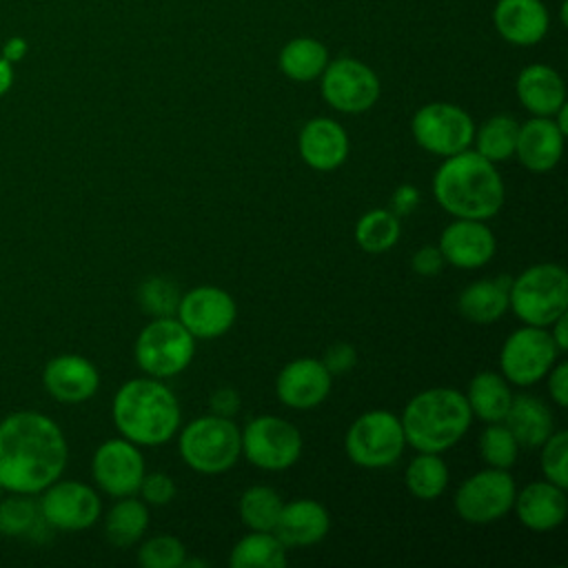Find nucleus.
Wrapping results in <instances>:
<instances>
[{"mask_svg":"<svg viewBox=\"0 0 568 568\" xmlns=\"http://www.w3.org/2000/svg\"><path fill=\"white\" fill-rule=\"evenodd\" d=\"M69 446L62 428L36 410H16L0 422V488L38 495L62 477Z\"/></svg>","mask_w":568,"mask_h":568,"instance_id":"nucleus-1","label":"nucleus"},{"mask_svg":"<svg viewBox=\"0 0 568 568\" xmlns=\"http://www.w3.org/2000/svg\"><path fill=\"white\" fill-rule=\"evenodd\" d=\"M433 195L453 217L490 220L506 200V186L497 166L475 149L444 158L433 175Z\"/></svg>","mask_w":568,"mask_h":568,"instance_id":"nucleus-2","label":"nucleus"},{"mask_svg":"<svg viewBox=\"0 0 568 568\" xmlns=\"http://www.w3.org/2000/svg\"><path fill=\"white\" fill-rule=\"evenodd\" d=\"M111 417L120 437L138 446H162L175 437L182 413L173 390L158 377L124 382L111 404Z\"/></svg>","mask_w":568,"mask_h":568,"instance_id":"nucleus-3","label":"nucleus"},{"mask_svg":"<svg viewBox=\"0 0 568 568\" xmlns=\"http://www.w3.org/2000/svg\"><path fill=\"white\" fill-rule=\"evenodd\" d=\"M399 422L406 446L417 453H444L468 433L473 413L462 390L435 386L413 395Z\"/></svg>","mask_w":568,"mask_h":568,"instance_id":"nucleus-4","label":"nucleus"},{"mask_svg":"<svg viewBox=\"0 0 568 568\" xmlns=\"http://www.w3.org/2000/svg\"><path fill=\"white\" fill-rule=\"evenodd\" d=\"M508 308L528 326L548 328L568 313V273L561 264L539 262L510 280Z\"/></svg>","mask_w":568,"mask_h":568,"instance_id":"nucleus-5","label":"nucleus"},{"mask_svg":"<svg viewBox=\"0 0 568 568\" xmlns=\"http://www.w3.org/2000/svg\"><path fill=\"white\" fill-rule=\"evenodd\" d=\"M178 450L182 462L195 473H226L242 455L240 428L231 417L202 415L180 430Z\"/></svg>","mask_w":568,"mask_h":568,"instance_id":"nucleus-6","label":"nucleus"},{"mask_svg":"<svg viewBox=\"0 0 568 568\" xmlns=\"http://www.w3.org/2000/svg\"><path fill=\"white\" fill-rule=\"evenodd\" d=\"M195 355V337L175 315L153 317L135 337L133 357L142 373L158 379L180 375Z\"/></svg>","mask_w":568,"mask_h":568,"instance_id":"nucleus-7","label":"nucleus"},{"mask_svg":"<svg viewBox=\"0 0 568 568\" xmlns=\"http://www.w3.org/2000/svg\"><path fill=\"white\" fill-rule=\"evenodd\" d=\"M406 448L404 428L397 415L384 408L362 413L346 430L344 450L355 466L379 470L393 466Z\"/></svg>","mask_w":568,"mask_h":568,"instance_id":"nucleus-8","label":"nucleus"},{"mask_svg":"<svg viewBox=\"0 0 568 568\" xmlns=\"http://www.w3.org/2000/svg\"><path fill=\"white\" fill-rule=\"evenodd\" d=\"M242 455L262 470H286L302 455V433L277 415H260L240 430Z\"/></svg>","mask_w":568,"mask_h":568,"instance_id":"nucleus-9","label":"nucleus"},{"mask_svg":"<svg viewBox=\"0 0 568 568\" xmlns=\"http://www.w3.org/2000/svg\"><path fill=\"white\" fill-rule=\"evenodd\" d=\"M410 133L424 151L448 158L470 149L475 122L468 111L453 102H428L413 113Z\"/></svg>","mask_w":568,"mask_h":568,"instance_id":"nucleus-10","label":"nucleus"},{"mask_svg":"<svg viewBox=\"0 0 568 568\" xmlns=\"http://www.w3.org/2000/svg\"><path fill=\"white\" fill-rule=\"evenodd\" d=\"M515 479L504 468H481L455 490V513L468 524H493L506 517L515 504Z\"/></svg>","mask_w":568,"mask_h":568,"instance_id":"nucleus-11","label":"nucleus"},{"mask_svg":"<svg viewBox=\"0 0 568 568\" xmlns=\"http://www.w3.org/2000/svg\"><path fill=\"white\" fill-rule=\"evenodd\" d=\"M559 355L548 328L524 324L504 339L499 351V373L508 384L521 388L532 386L546 377Z\"/></svg>","mask_w":568,"mask_h":568,"instance_id":"nucleus-12","label":"nucleus"},{"mask_svg":"<svg viewBox=\"0 0 568 568\" xmlns=\"http://www.w3.org/2000/svg\"><path fill=\"white\" fill-rule=\"evenodd\" d=\"M320 91L331 109L355 115L373 109L382 84L366 62L342 55L337 60H328L320 75Z\"/></svg>","mask_w":568,"mask_h":568,"instance_id":"nucleus-13","label":"nucleus"},{"mask_svg":"<svg viewBox=\"0 0 568 568\" xmlns=\"http://www.w3.org/2000/svg\"><path fill=\"white\" fill-rule=\"evenodd\" d=\"M38 506L47 526L55 530H84L93 526L102 513L98 493L75 479H55L49 484Z\"/></svg>","mask_w":568,"mask_h":568,"instance_id":"nucleus-14","label":"nucleus"},{"mask_svg":"<svg viewBox=\"0 0 568 568\" xmlns=\"http://www.w3.org/2000/svg\"><path fill=\"white\" fill-rule=\"evenodd\" d=\"M175 317L195 339H215L231 331L237 317V306L229 291L202 284L180 297Z\"/></svg>","mask_w":568,"mask_h":568,"instance_id":"nucleus-15","label":"nucleus"},{"mask_svg":"<svg viewBox=\"0 0 568 568\" xmlns=\"http://www.w3.org/2000/svg\"><path fill=\"white\" fill-rule=\"evenodd\" d=\"M144 457L138 444L113 437L102 442L91 459V475L98 488L111 497L135 495L144 477Z\"/></svg>","mask_w":568,"mask_h":568,"instance_id":"nucleus-16","label":"nucleus"},{"mask_svg":"<svg viewBox=\"0 0 568 568\" xmlns=\"http://www.w3.org/2000/svg\"><path fill=\"white\" fill-rule=\"evenodd\" d=\"M333 386V375L315 357H300L288 362L275 379L277 399L295 410H311L320 406Z\"/></svg>","mask_w":568,"mask_h":568,"instance_id":"nucleus-17","label":"nucleus"},{"mask_svg":"<svg viewBox=\"0 0 568 568\" xmlns=\"http://www.w3.org/2000/svg\"><path fill=\"white\" fill-rule=\"evenodd\" d=\"M439 251L446 264L457 268H479L495 257L497 240L484 220L455 217L439 235Z\"/></svg>","mask_w":568,"mask_h":568,"instance_id":"nucleus-18","label":"nucleus"},{"mask_svg":"<svg viewBox=\"0 0 568 568\" xmlns=\"http://www.w3.org/2000/svg\"><path fill=\"white\" fill-rule=\"evenodd\" d=\"M42 384L53 399L62 404H80L98 393L100 373L87 357L62 353L47 362L42 371Z\"/></svg>","mask_w":568,"mask_h":568,"instance_id":"nucleus-19","label":"nucleus"},{"mask_svg":"<svg viewBox=\"0 0 568 568\" xmlns=\"http://www.w3.org/2000/svg\"><path fill=\"white\" fill-rule=\"evenodd\" d=\"M297 151L306 166L315 171H335L348 158V133L333 118H311L297 135Z\"/></svg>","mask_w":568,"mask_h":568,"instance_id":"nucleus-20","label":"nucleus"},{"mask_svg":"<svg viewBox=\"0 0 568 568\" xmlns=\"http://www.w3.org/2000/svg\"><path fill=\"white\" fill-rule=\"evenodd\" d=\"M493 27L508 44L532 47L546 38L550 16L541 0H497Z\"/></svg>","mask_w":568,"mask_h":568,"instance_id":"nucleus-21","label":"nucleus"},{"mask_svg":"<svg viewBox=\"0 0 568 568\" xmlns=\"http://www.w3.org/2000/svg\"><path fill=\"white\" fill-rule=\"evenodd\" d=\"M513 508L524 528L532 532H548L566 519V513H568L566 488L548 479L530 481L515 495Z\"/></svg>","mask_w":568,"mask_h":568,"instance_id":"nucleus-22","label":"nucleus"},{"mask_svg":"<svg viewBox=\"0 0 568 568\" xmlns=\"http://www.w3.org/2000/svg\"><path fill=\"white\" fill-rule=\"evenodd\" d=\"M564 133L552 118L532 115L519 124L515 155L519 164L532 173L555 169L564 155Z\"/></svg>","mask_w":568,"mask_h":568,"instance_id":"nucleus-23","label":"nucleus"},{"mask_svg":"<svg viewBox=\"0 0 568 568\" xmlns=\"http://www.w3.org/2000/svg\"><path fill=\"white\" fill-rule=\"evenodd\" d=\"M328 510L320 501L302 497L282 506L273 532L286 548H300L322 541L328 535Z\"/></svg>","mask_w":568,"mask_h":568,"instance_id":"nucleus-24","label":"nucleus"},{"mask_svg":"<svg viewBox=\"0 0 568 568\" xmlns=\"http://www.w3.org/2000/svg\"><path fill=\"white\" fill-rule=\"evenodd\" d=\"M515 93L519 104L530 115L550 118L559 106L566 104L564 78L548 64L532 62L524 67L515 80Z\"/></svg>","mask_w":568,"mask_h":568,"instance_id":"nucleus-25","label":"nucleus"},{"mask_svg":"<svg viewBox=\"0 0 568 568\" xmlns=\"http://www.w3.org/2000/svg\"><path fill=\"white\" fill-rule=\"evenodd\" d=\"M504 424L524 448H539L555 430V417L548 404L528 393L513 395Z\"/></svg>","mask_w":568,"mask_h":568,"instance_id":"nucleus-26","label":"nucleus"},{"mask_svg":"<svg viewBox=\"0 0 568 568\" xmlns=\"http://www.w3.org/2000/svg\"><path fill=\"white\" fill-rule=\"evenodd\" d=\"M508 275L470 282L457 297V311L470 324H493L508 311Z\"/></svg>","mask_w":568,"mask_h":568,"instance_id":"nucleus-27","label":"nucleus"},{"mask_svg":"<svg viewBox=\"0 0 568 568\" xmlns=\"http://www.w3.org/2000/svg\"><path fill=\"white\" fill-rule=\"evenodd\" d=\"M464 397L468 402L473 417L490 424V422H504L513 399V390L501 373L479 371L468 382Z\"/></svg>","mask_w":568,"mask_h":568,"instance_id":"nucleus-28","label":"nucleus"},{"mask_svg":"<svg viewBox=\"0 0 568 568\" xmlns=\"http://www.w3.org/2000/svg\"><path fill=\"white\" fill-rule=\"evenodd\" d=\"M328 49L317 38L300 36L288 40L277 55L280 71L293 82H313L328 64Z\"/></svg>","mask_w":568,"mask_h":568,"instance_id":"nucleus-29","label":"nucleus"},{"mask_svg":"<svg viewBox=\"0 0 568 568\" xmlns=\"http://www.w3.org/2000/svg\"><path fill=\"white\" fill-rule=\"evenodd\" d=\"M286 561V546L273 530H253L244 535L229 555L231 568H282Z\"/></svg>","mask_w":568,"mask_h":568,"instance_id":"nucleus-30","label":"nucleus"},{"mask_svg":"<svg viewBox=\"0 0 568 568\" xmlns=\"http://www.w3.org/2000/svg\"><path fill=\"white\" fill-rule=\"evenodd\" d=\"M149 526V508L142 499L118 497L104 517V535L113 546H133Z\"/></svg>","mask_w":568,"mask_h":568,"instance_id":"nucleus-31","label":"nucleus"},{"mask_svg":"<svg viewBox=\"0 0 568 568\" xmlns=\"http://www.w3.org/2000/svg\"><path fill=\"white\" fill-rule=\"evenodd\" d=\"M517 131H519V122L513 115L508 113L490 115L479 124V129H475V135H473L475 151L481 158L490 160L493 164L506 162L515 155Z\"/></svg>","mask_w":568,"mask_h":568,"instance_id":"nucleus-32","label":"nucleus"},{"mask_svg":"<svg viewBox=\"0 0 568 568\" xmlns=\"http://www.w3.org/2000/svg\"><path fill=\"white\" fill-rule=\"evenodd\" d=\"M404 481L413 497L433 501L448 486V466L439 453H417L406 466Z\"/></svg>","mask_w":568,"mask_h":568,"instance_id":"nucleus-33","label":"nucleus"},{"mask_svg":"<svg viewBox=\"0 0 568 568\" xmlns=\"http://www.w3.org/2000/svg\"><path fill=\"white\" fill-rule=\"evenodd\" d=\"M399 217L390 209H371L355 222V242L366 253H386L399 240Z\"/></svg>","mask_w":568,"mask_h":568,"instance_id":"nucleus-34","label":"nucleus"},{"mask_svg":"<svg viewBox=\"0 0 568 568\" xmlns=\"http://www.w3.org/2000/svg\"><path fill=\"white\" fill-rule=\"evenodd\" d=\"M284 501L271 486H251L242 493L237 510L248 530H273Z\"/></svg>","mask_w":568,"mask_h":568,"instance_id":"nucleus-35","label":"nucleus"},{"mask_svg":"<svg viewBox=\"0 0 568 568\" xmlns=\"http://www.w3.org/2000/svg\"><path fill=\"white\" fill-rule=\"evenodd\" d=\"M40 506L31 495L11 493V497L0 499V535L4 537H27L42 524Z\"/></svg>","mask_w":568,"mask_h":568,"instance_id":"nucleus-36","label":"nucleus"},{"mask_svg":"<svg viewBox=\"0 0 568 568\" xmlns=\"http://www.w3.org/2000/svg\"><path fill=\"white\" fill-rule=\"evenodd\" d=\"M477 448H479V455L486 462V466L504 468V470L515 466L517 455H519V444L504 422H490L479 433Z\"/></svg>","mask_w":568,"mask_h":568,"instance_id":"nucleus-37","label":"nucleus"},{"mask_svg":"<svg viewBox=\"0 0 568 568\" xmlns=\"http://www.w3.org/2000/svg\"><path fill=\"white\" fill-rule=\"evenodd\" d=\"M180 288L173 280L164 275H153L144 280L138 288V302L144 313L151 317H171L178 311L180 304Z\"/></svg>","mask_w":568,"mask_h":568,"instance_id":"nucleus-38","label":"nucleus"},{"mask_svg":"<svg viewBox=\"0 0 568 568\" xmlns=\"http://www.w3.org/2000/svg\"><path fill=\"white\" fill-rule=\"evenodd\" d=\"M184 544L173 535H155L138 548V564L144 568H182Z\"/></svg>","mask_w":568,"mask_h":568,"instance_id":"nucleus-39","label":"nucleus"},{"mask_svg":"<svg viewBox=\"0 0 568 568\" xmlns=\"http://www.w3.org/2000/svg\"><path fill=\"white\" fill-rule=\"evenodd\" d=\"M539 448H541L539 462H541L544 479L561 488H568V433L552 430Z\"/></svg>","mask_w":568,"mask_h":568,"instance_id":"nucleus-40","label":"nucleus"},{"mask_svg":"<svg viewBox=\"0 0 568 568\" xmlns=\"http://www.w3.org/2000/svg\"><path fill=\"white\" fill-rule=\"evenodd\" d=\"M175 481L171 475L166 473H144L142 484L138 488V493L142 495L144 504H153V506H164L175 497Z\"/></svg>","mask_w":568,"mask_h":568,"instance_id":"nucleus-41","label":"nucleus"},{"mask_svg":"<svg viewBox=\"0 0 568 568\" xmlns=\"http://www.w3.org/2000/svg\"><path fill=\"white\" fill-rule=\"evenodd\" d=\"M322 364L328 368L331 375H344L357 364V351L348 342H335L326 348Z\"/></svg>","mask_w":568,"mask_h":568,"instance_id":"nucleus-42","label":"nucleus"},{"mask_svg":"<svg viewBox=\"0 0 568 568\" xmlns=\"http://www.w3.org/2000/svg\"><path fill=\"white\" fill-rule=\"evenodd\" d=\"M444 255L439 251V246H419L413 257H410V268L422 275V277H433V275H439L444 271Z\"/></svg>","mask_w":568,"mask_h":568,"instance_id":"nucleus-43","label":"nucleus"},{"mask_svg":"<svg viewBox=\"0 0 568 568\" xmlns=\"http://www.w3.org/2000/svg\"><path fill=\"white\" fill-rule=\"evenodd\" d=\"M546 375H548L550 399L559 408H566L568 406V364L566 362H555L552 368Z\"/></svg>","mask_w":568,"mask_h":568,"instance_id":"nucleus-44","label":"nucleus"},{"mask_svg":"<svg viewBox=\"0 0 568 568\" xmlns=\"http://www.w3.org/2000/svg\"><path fill=\"white\" fill-rule=\"evenodd\" d=\"M209 408H211L213 415L233 417L240 410V395H237V390L229 388V386H222V388L213 390L211 397H209Z\"/></svg>","mask_w":568,"mask_h":568,"instance_id":"nucleus-45","label":"nucleus"},{"mask_svg":"<svg viewBox=\"0 0 568 568\" xmlns=\"http://www.w3.org/2000/svg\"><path fill=\"white\" fill-rule=\"evenodd\" d=\"M419 204V191L413 184H402L395 189V193L390 195V211L402 217V215H410Z\"/></svg>","mask_w":568,"mask_h":568,"instance_id":"nucleus-46","label":"nucleus"},{"mask_svg":"<svg viewBox=\"0 0 568 568\" xmlns=\"http://www.w3.org/2000/svg\"><path fill=\"white\" fill-rule=\"evenodd\" d=\"M548 333L557 346L559 353H566L568 351V315H559L550 326H548Z\"/></svg>","mask_w":568,"mask_h":568,"instance_id":"nucleus-47","label":"nucleus"},{"mask_svg":"<svg viewBox=\"0 0 568 568\" xmlns=\"http://www.w3.org/2000/svg\"><path fill=\"white\" fill-rule=\"evenodd\" d=\"M27 40L24 38H20V36H13V38H9L4 44H2V58L4 60H9L11 64L13 62H20L24 55H27Z\"/></svg>","mask_w":568,"mask_h":568,"instance_id":"nucleus-48","label":"nucleus"},{"mask_svg":"<svg viewBox=\"0 0 568 568\" xmlns=\"http://www.w3.org/2000/svg\"><path fill=\"white\" fill-rule=\"evenodd\" d=\"M13 84V64L0 55V95H4Z\"/></svg>","mask_w":568,"mask_h":568,"instance_id":"nucleus-49","label":"nucleus"},{"mask_svg":"<svg viewBox=\"0 0 568 568\" xmlns=\"http://www.w3.org/2000/svg\"><path fill=\"white\" fill-rule=\"evenodd\" d=\"M0 493H4V490H2V488H0Z\"/></svg>","mask_w":568,"mask_h":568,"instance_id":"nucleus-50","label":"nucleus"}]
</instances>
